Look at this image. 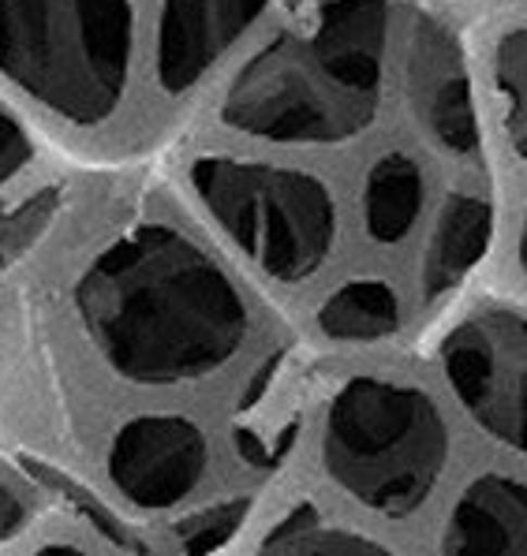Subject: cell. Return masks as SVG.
Here are the masks:
<instances>
[{
	"label": "cell",
	"instance_id": "6da1fadb",
	"mask_svg": "<svg viewBox=\"0 0 527 556\" xmlns=\"http://www.w3.org/2000/svg\"><path fill=\"white\" fill-rule=\"evenodd\" d=\"M101 358L135 384H187L225 370L251 332L240 288L173 225L113 239L75 292Z\"/></svg>",
	"mask_w": 527,
	"mask_h": 556
},
{
	"label": "cell",
	"instance_id": "7a4b0ae2",
	"mask_svg": "<svg viewBox=\"0 0 527 556\" xmlns=\"http://www.w3.org/2000/svg\"><path fill=\"white\" fill-rule=\"evenodd\" d=\"M389 46L386 0H322L240 67L221 119L269 142L334 147L381 109Z\"/></svg>",
	"mask_w": 527,
	"mask_h": 556
},
{
	"label": "cell",
	"instance_id": "3957f363",
	"mask_svg": "<svg viewBox=\"0 0 527 556\" xmlns=\"http://www.w3.org/2000/svg\"><path fill=\"white\" fill-rule=\"evenodd\" d=\"M131 53V0H0V75L67 124L116 113Z\"/></svg>",
	"mask_w": 527,
	"mask_h": 556
},
{
	"label": "cell",
	"instance_id": "277c9868",
	"mask_svg": "<svg viewBox=\"0 0 527 556\" xmlns=\"http://www.w3.org/2000/svg\"><path fill=\"white\" fill-rule=\"evenodd\" d=\"M326 475L378 516L423 508L449 464V426L435 400L397 378H352L322 426Z\"/></svg>",
	"mask_w": 527,
	"mask_h": 556
},
{
	"label": "cell",
	"instance_id": "5b68a950",
	"mask_svg": "<svg viewBox=\"0 0 527 556\" xmlns=\"http://www.w3.org/2000/svg\"><path fill=\"white\" fill-rule=\"evenodd\" d=\"M191 187L202 210L274 280H308L337 243V202L318 176L262 161L199 157Z\"/></svg>",
	"mask_w": 527,
	"mask_h": 556
},
{
	"label": "cell",
	"instance_id": "8992f818",
	"mask_svg": "<svg viewBox=\"0 0 527 556\" xmlns=\"http://www.w3.org/2000/svg\"><path fill=\"white\" fill-rule=\"evenodd\" d=\"M441 370L482 433L527 456V314L479 306L441 340Z\"/></svg>",
	"mask_w": 527,
	"mask_h": 556
},
{
	"label": "cell",
	"instance_id": "52a82bcc",
	"mask_svg": "<svg viewBox=\"0 0 527 556\" xmlns=\"http://www.w3.org/2000/svg\"><path fill=\"white\" fill-rule=\"evenodd\" d=\"M210 444L191 418L142 415L116 430L109 444V478L116 493L147 511H165L199 490Z\"/></svg>",
	"mask_w": 527,
	"mask_h": 556
},
{
	"label": "cell",
	"instance_id": "ba28073f",
	"mask_svg": "<svg viewBox=\"0 0 527 556\" xmlns=\"http://www.w3.org/2000/svg\"><path fill=\"white\" fill-rule=\"evenodd\" d=\"M407 93H412L415 119L430 142L446 153L467 157L479 150V116H475L472 75L461 41L453 30H446L438 20H415L412 38H407Z\"/></svg>",
	"mask_w": 527,
	"mask_h": 556
},
{
	"label": "cell",
	"instance_id": "9c48e42d",
	"mask_svg": "<svg viewBox=\"0 0 527 556\" xmlns=\"http://www.w3.org/2000/svg\"><path fill=\"white\" fill-rule=\"evenodd\" d=\"M269 0H165L158 15V83L168 93L191 90Z\"/></svg>",
	"mask_w": 527,
	"mask_h": 556
},
{
	"label": "cell",
	"instance_id": "30bf717a",
	"mask_svg": "<svg viewBox=\"0 0 527 556\" xmlns=\"http://www.w3.org/2000/svg\"><path fill=\"white\" fill-rule=\"evenodd\" d=\"M441 556H527V482L475 478L449 511Z\"/></svg>",
	"mask_w": 527,
	"mask_h": 556
},
{
	"label": "cell",
	"instance_id": "8fae6325",
	"mask_svg": "<svg viewBox=\"0 0 527 556\" xmlns=\"http://www.w3.org/2000/svg\"><path fill=\"white\" fill-rule=\"evenodd\" d=\"M490 232H494V205H490L487 194H449L435 220V232H430L427 258H423V292H427V299H438L461 285L487 254Z\"/></svg>",
	"mask_w": 527,
	"mask_h": 556
},
{
	"label": "cell",
	"instance_id": "7c38bea8",
	"mask_svg": "<svg viewBox=\"0 0 527 556\" xmlns=\"http://www.w3.org/2000/svg\"><path fill=\"white\" fill-rule=\"evenodd\" d=\"M423 202H427V179L415 157L386 153L371 165L363 184V225L367 236L381 247H397L419 225Z\"/></svg>",
	"mask_w": 527,
	"mask_h": 556
},
{
	"label": "cell",
	"instance_id": "4fadbf2b",
	"mask_svg": "<svg viewBox=\"0 0 527 556\" xmlns=\"http://www.w3.org/2000/svg\"><path fill=\"white\" fill-rule=\"evenodd\" d=\"M318 329L341 344L386 340L401 329V295L386 280H348L318 306Z\"/></svg>",
	"mask_w": 527,
	"mask_h": 556
},
{
	"label": "cell",
	"instance_id": "5bb4252c",
	"mask_svg": "<svg viewBox=\"0 0 527 556\" xmlns=\"http://www.w3.org/2000/svg\"><path fill=\"white\" fill-rule=\"evenodd\" d=\"M259 556H393L386 545L355 534V530L322 523L311 511H292L269 530Z\"/></svg>",
	"mask_w": 527,
	"mask_h": 556
},
{
	"label": "cell",
	"instance_id": "9a60e30c",
	"mask_svg": "<svg viewBox=\"0 0 527 556\" xmlns=\"http://www.w3.org/2000/svg\"><path fill=\"white\" fill-rule=\"evenodd\" d=\"M498 90L505 98V131L516 157L527 161V27L498 41L494 56Z\"/></svg>",
	"mask_w": 527,
	"mask_h": 556
},
{
	"label": "cell",
	"instance_id": "2e32d148",
	"mask_svg": "<svg viewBox=\"0 0 527 556\" xmlns=\"http://www.w3.org/2000/svg\"><path fill=\"white\" fill-rule=\"evenodd\" d=\"M30 161H34L30 139L23 135V127L15 124L4 109H0V194H4L23 173H27Z\"/></svg>",
	"mask_w": 527,
	"mask_h": 556
},
{
	"label": "cell",
	"instance_id": "e0dca14e",
	"mask_svg": "<svg viewBox=\"0 0 527 556\" xmlns=\"http://www.w3.org/2000/svg\"><path fill=\"white\" fill-rule=\"evenodd\" d=\"M20 523H23V501H20V493L12 490V482L0 478V542H4L8 534H15Z\"/></svg>",
	"mask_w": 527,
	"mask_h": 556
},
{
	"label": "cell",
	"instance_id": "ac0fdd59",
	"mask_svg": "<svg viewBox=\"0 0 527 556\" xmlns=\"http://www.w3.org/2000/svg\"><path fill=\"white\" fill-rule=\"evenodd\" d=\"M30 556H90V553L75 549V545H46V549H38V553H30Z\"/></svg>",
	"mask_w": 527,
	"mask_h": 556
},
{
	"label": "cell",
	"instance_id": "d6986e66",
	"mask_svg": "<svg viewBox=\"0 0 527 556\" xmlns=\"http://www.w3.org/2000/svg\"><path fill=\"white\" fill-rule=\"evenodd\" d=\"M516 251H520V269H524V277H527V217H524V228H520V247H516Z\"/></svg>",
	"mask_w": 527,
	"mask_h": 556
}]
</instances>
